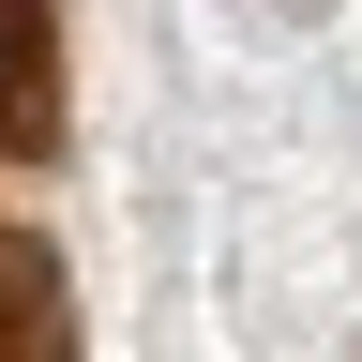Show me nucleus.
<instances>
[{
  "label": "nucleus",
  "mask_w": 362,
  "mask_h": 362,
  "mask_svg": "<svg viewBox=\"0 0 362 362\" xmlns=\"http://www.w3.org/2000/svg\"><path fill=\"white\" fill-rule=\"evenodd\" d=\"M61 151V16L45 0H0V166Z\"/></svg>",
  "instance_id": "f257e3e1"
},
{
  "label": "nucleus",
  "mask_w": 362,
  "mask_h": 362,
  "mask_svg": "<svg viewBox=\"0 0 362 362\" xmlns=\"http://www.w3.org/2000/svg\"><path fill=\"white\" fill-rule=\"evenodd\" d=\"M0 362H76V317H61V257L30 226H0Z\"/></svg>",
  "instance_id": "f03ea898"
}]
</instances>
